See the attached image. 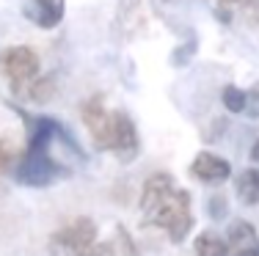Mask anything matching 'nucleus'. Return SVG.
Listing matches in <instances>:
<instances>
[{
    "mask_svg": "<svg viewBox=\"0 0 259 256\" xmlns=\"http://www.w3.org/2000/svg\"><path fill=\"white\" fill-rule=\"evenodd\" d=\"M22 119L28 121V146H25L20 163H17V171H14L17 182L25 187H47L53 182L69 176V168L55 160L50 151L53 141H58L66 130L55 119H47V116L22 113Z\"/></svg>",
    "mask_w": 259,
    "mask_h": 256,
    "instance_id": "1",
    "label": "nucleus"
},
{
    "mask_svg": "<svg viewBox=\"0 0 259 256\" xmlns=\"http://www.w3.org/2000/svg\"><path fill=\"white\" fill-rule=\"evenodd\" d=\"M80 113H83V124L91 132V141L97 143V149L113 151L121 163H133L138 157V130L124 111H108L102 94H94L89 102H83Z\"/></svg>",
    "mask_w": 259,
    "mask_h": 256,
    "instance_id": "2",
    "label": "nucleus"
},
{
    "mask_svg": "<svg viewBox=\"0 0 259 256\" xmlns=\"http://www.w3.org/2000/svg\"><path fill=\"white\" fill-rule=\"evenodd\" d=\"M144 221L163 229L171 242H185L193 229V212H190V193L182 187H171L163 198H157L144 212Z\"/></svg>",
    "mask_w": 259,
    "mask_h": 256,
    "instance_id": "3",
    "label": "nucleus"
},
{
    "mask_svg": "<svg viewBox=\"0 0 259 256\" xmlns=\"http://www.w3.org/2000/svg\"><path fill=\"white\" fill-rule=\"evenodd\" d=\"M53 251L58 256H102L97 242V223L91 218H72L53 234Z\"/></svg>",
    "mask_w": 259,
    "mask_h": 256,
    "instance_id": "4",
    "label": "nucleus"
},
{
    "mask_svg": "<svg viewBox=\"0 0 259 256\" xmlns=\"http://www.w3.org/2000/svg\"><path fill=\"white\" fill-rule=\"evenodd\" d=\"M0 69H3L11 91H14L17 96H25V91L39 80L41 61L30 47L20 44V47H9V50L0 56Z\"/></svg>",
    "mask_w": 259,
    "mask_h": 256,
    "instance_id": "5",
    "label": "nucleus"
},
{
    "mask_svg": "<svg viewBox=\"0 0 259 256\" xmlns=\"http://www.w3.org/2000/svg\"><path fill=\"white\" fill-rule=\"evenodd\" d=\"M190 174L199 182H204V185H221V182H226L232 176V166L229 160L212 155V151H199L196 160L190 163Z\"/></svg>",
    "mask_w": 259,
    "mask_h": 256,
    "instance_id": "6",
    "label": "nucleus"
},
{
    "mask_svg": "<svg viewBox=\"0 0 259 256\" xmlns=\"http://www.w3.org/2000/svg\"><path fill=\"white\" fill-rule=\"evenodd\" d=\"M66 11V0H28L25 3V17L33 22L36 28L53 30L64 20Z\"/></svg>",
    "mask_w": 259,
    "mask_h": 256,
    "instance_id": "7",
    "label": "nucleus"
},
{
    "mask_svg": "<svg viewBox=\"0 0 259 256\" xmlns=\"http://www.w3.org/2000/svg\"><path fill=\"white\" fill-rule=\"evenodd\" d=\"M171 187H177L174 179H171V174H163V171H160V174H152L149 179L144 182V190H141V210L146 212L157 198H163Z\"/></svg>",
    "mask_w": 259,
    "mask_h": 256,
    "instance_id": "8",
    "label": "nucleus"
},
{
    "mask_svg": "<svg viewBox=\"0 0 259 256\" xmlns=\"http://www.w3.org/2000/svg\"><path fill=\"white\" fill-rule=\"evenodd\" d=\"M234 190H237V198L243 204H248V207L259 204V168L240 171V176L234 179Z\"/></svg>",
    "mask_w": 259,
    "mask_h": 256,
    "instance_id": "9",
    "label": "nucleus"
},
{
    "mask_svg": "<svg viewBox=\"0 0 259 256\" xmlns=\"http://www.w3.org/2000/svg\"><path fill=\"white\" fill-rule=\"evenodd\" d=\"M226 234H229V237H226V242H229L232 251H240V248L259 245V237H256V231H254V226H251L248 221H234Z\"/></svg>",
    "mask_w": 259,
    "mask_h": 256,
    "instance_id": "10",
    "label": "nucleus"
},
{
    "mask_svg": "<svg viewBox=\"0 0 259 256\" xmlns=\"http://www.w3.org/2000/svg\"><path fill=\"white\" fill-rule=\"evenodd\" d=\"M196 256H232V248L215 231H204L196 237Z\"/></svg>",
    "mask_w": 259,
    "mask_h": 256,
    "instance_id": "11",
    "label": "nucleus"
},
{
    "mask_svg": "<svg viewBox=\"0 0 259 256\" xmlns=\"http://www.w3.org/2000/svg\"><path fill=\"white\" fill-rule=\"evenodd\" d=\"M232 9L243 11L251 22H259V0H221L218 14H221V20H224V22L232 20V14H229Z\"/></svg>",
    "mask_w": 259,
    "mask_h": 256,
    "instance_id": "12",
    "label": "nucleus"
},
{
    "mask_svg": "<svg viewBox=\"0 0 259 256\" xmlns=\"http://www.w3.org/2000/svg\"><path fill=\"white\" fill-rule=\"evenodd\" d=\"M221 102L229 113H243L245 111V91L237 88V85H226L221 91Z\"/></svg>",
    "mask_w": 259,
    "mask_h": 256,
    "instance_id": "13",
    "label": "nucleus"
},
{
    "mask_svg": "<svg viewBox=\"0 0 259 256\" xmlns=\"http://www.w3.org/2000/svg\"><path fill=\"white\" fill-rule=\"evenodd\" d=\"M243 113L248 119H259V88L245 91V111Z\"/></svg>",
    "mask_w": 259,
    "mask_h": 256,
    "instance_id": "14",
    "label": "nucleus"
},
{
    "mask_svg": "<svg viewBox=\"0 0 259 256\" xmlns=\"http://www.w3.org/2000/svg\"><path fill=\"white\" fill-rule=\"evenodd\" d=\"M209 215H212V218H224L226 215V198L224 196H212V198H209Z\"/></svg>",
    "mask_w": 259,
    "mask_h": 256,
    "instance_id": "15",
    "label": "nucleus"
},
{
    "mask_svg": "<svg viewBox=\"0 0 259 256\" xmlns=\"http://www.w3.org/2000/svg\"><path fill=\"white\" fill-rule=\"evenodd\" d=\"M9 166H11V149H9L6 141H0V174H3Z\"/></svg>",
    "mask_w": 259,
    "mask_h": 256,
    "instance_id": "16",
    "label": "nucleus"
},
{
    "mask_svg": "<svg viewBox=\"0 0 259 256\" xmlns=\"http://www.w3.org/2000/svg\"><path fill=\"white\" fill-rule=\"evenodd\" d=\"M232 256H259V245H251V248H240V251H234Z\"/></svg>",
    "mask_w": 259,
    "mask_h": 256,
    "instance_id": "17",
    "label": "nucleus"
},
{
    "mask_svg": "<svg viewBox=\"0 0 259 256\" xmlns=\"http://www.w3.org/2000/svg\"><path fill=\"white\" fill-rule=\"evenodd\" d=\"M251 160H254V163H259V141H256L254 146H251Z\"/></svg>",
    "mask_w": 259,
    "mask_h": 256,
    "instance_id": "18",
    "label": "nucleus"
}]
</instances>
